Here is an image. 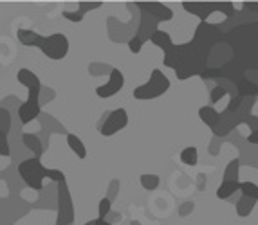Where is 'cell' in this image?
<instances>
[{"instance_id": "6da1fadb", "label": "cell", "mask_w": 258, "mask_h": 225, "mask_svg": "<svg viewBox=\"0 0 258 225\" xmlns=\"http://www.w3.org/2000/svg\"><path fill=\"white\" fill-rule=\"evenodd\" d=\"M222 29L217 24L201 22L195 29L194 40L182 45H173L166 31L157 29L150 40L164 51V65L175 70L179 79H188L208 69L211 49L222 42Z\"/></svg>"}, {"instance_id": "7a4b0ae2", "label": "cell", "mask_w": 258, "mask_h": 225, "mask_svg": "<svg viewBox=\"0 0 258 225\" xmlns=\"http://www.w3.org/2000/svg\"><path fill=\"white\" fill-rule=\"evenodd\" d=\"M17 36L24 45L29 47H38L40 51L51 60H63L69 52V40L61 33H54V35L42 36L36 31L31 29H18Z\"/></svg>"}, {"instance_id": "3957f363", "label": "cell", "mask_w": 258, "mask_h": 225, "mask_svg": "<svg viewBox=\"0 0 258 225\" xmlns=\"http://www.w3.org/2000/svg\"><path fill=\"white\" fill-rule=\"evenodd\" d=\"M17 79L26 85L29 95L27 99L20 104L18 108V119L22 125H29L31 121H35L40 116V90H42V83H40L38 76L29 69H20L17 72Z\"/></svg>"}, {"instance_id": "277c9868", "label": "cell", "mask_w": 258, "mask_h": 225, "mask_svg": "<svg viewBox=\"0 0 258 225\" xmlns=\"http://www.w3.org/2000/svg\"><path fill=\"white\" fill-rule=\"evenodd\" d=\"M18 173H20L22 180L35 191H42L43 178H51V180L58 182V184L65 182L63 171H60V169H47L36 157L22 160L20 164H18Z\"/></svg>"}, {"instance_id": "5b68a950", "label": "cell", "mask_w": 258, "mask_h": 225, "mask_svg": "<svg viewBox=\"0 0 258 225\" xmlns=\"http://www.w3.org/2000/svg\"><path fill=\"white\" fill-rule=\"evenodd\" d=\"M168 88H170V79L164 76L163 70L154 69V70H152L150 79H148L145 85H141V87H138V88H134V97H136V99H141V101L155 99V97L163 95Z\"/></svg>"}, {"instance_id": "8992f818", "label": "cell", "mask_w": 258, "mask_h": 225, "mask_svg": "<svg viewBox=\"0 0 258 225\" xmlns=\"http://www.w3.org/2000/svg\"><path fill=\"white\" fill-rule=\"evenodd\" d=\"M182 8L188 13H194L197 17H201L203 22H206V18H210V15L215 13V11H220V13H224L228 18H235V15H237L231 2H222V4H217V2H182Z\"/></svg>"}, {"instance_id": "52a82bcc", "label": "cell", "mask_w": 258, "mask_h": 225, "mask_svg": "<svg viewBox=\"0 0 258 225\" xmlns=\"http://www.w3.org/2000/svg\"><path fill=\"white\" fill-rule=\"evenodd\" d=\"M126 125H128V114H126L125 108H117L105 114L103 121L98 125V130L103 137H110V135L123 130Z\"/></svg>"}, {"instance_id": "ba28073f", "label": "cell", "mask_w": 258, "mask_h": 225, "mask_svg": "<svg viewBox=\"0 0 258 225\" xmlns=\"http://www.w3.org/2000/svg\"><path fill=\"white\" fill-rule=\"evenodd\" d=\"M60 207H58V220L56 225H69L74 220V207L71 202V196L67 193V186L65 182H60Z\"/></svg>"}, {"instance_id": "9c48e42d", "label": "cell", "mask_w": 258, "mask_h": 225, "mask_svg": "<svg viewBox=\"0 0 258 225\" xmlns=\"http://www.w3.org/2000/svg\"><path fill=\"white\" fill-rule=\"evenodd\" d=\"M123 85H125V76H123V72H121L119 69H114L112 67L110 69V76H108V81L105 83V85H101V87L96 88V94L99 95V97H112V95H116L117 92L123 88Z\"/></svg>"}, {"instance_id": "30bf717a", "label": "cell", "mask_w": 258, "mask_h": 225, "mask_svg": "<svg viewBox=\"0 0 258 225\" xmlns=\"http://www.w3.org/2000/svg\"><path fill=\"white\" fill-rule=\"evenodd\" d=\"M136 8L141 9L143 13L154 17L157 22H168L173 18L172 9L164 4H159V2H136Z\"/></svg>"}, {"instance_id": "8fae6325", "label": "cell", "mask_w": 258, "mask_h": 225, "mask_svg": "<svg viewBox=\"0 0 258 225\" xmlns=\"http://www.w3.org/2000/svg\"><path fill=\"white\" fill-rule=\"evenodd\" d=\"M235 88H237L238 97H256L258 95V85L254 81H251L249 78H245V76L240 81H237Z\"/></svg>"}, {"instance_id": "7c38bea8", "label": "cell", "mask_w": 258, "mask_h": 225, "mask_svg": "<svg viewBox=\"0 0 258 225\" xmlns=\"http://www.w3.org/2000/svg\"><path fill=\"white\" fill-rule=\"evenodd\" d=\"M99 6H101V2H92V4H89V2H80V9H78L76 13L63 11V17L67 18V20H71V22H82L83 15H85L89 9H98Z\"/></svg>"}, {"instance_id": "4fadbf2b", "label": "cell", "mask_w": 258, "mask_h": 225, "mask_svg": "<svg viewBox=\"0 0 258 225\" xmlns=\"http://www.w3.org/2000/svg\"><path fill=\"white\" fill-rule=\"evenodd\" d=\"M199 116H201V119H203L204 125L211 126V130L217 126V123H219L220 119V114L217 112L213 106H203V108L199 110Z\"/></svg>"}, {"instance_id": "5bb4252c", "label": "cell", "mask_w": 258, "mask_h": 225, "mask_svg": "<svg viewBox=\"0 0 258 225\" xmlns=\"http://www.w3.org/2000/svg\"><path fill=\"white\" fill-rule=\"evenodd\" d=\"M24 144H26L27 150H31V152H33V157H36V159H40V157H42L43 148H42V143H40V139L36 137V135L26 134V135H24Z\"/></svg>"}, {"instance_id": "9a60e30c", "label": "cell", "mask_w": 258, "mask_h": 225, "mask_svg": "<svg viewBox=\"0 0 258 225\" xmlns=\"http://www.w3.org/2000/svg\"><path fill=\"white\" fill-rule=\"evenodd\" d=\"M67 144H69L71 150L76 153L78 159H85L87 157V148H85V144L82 143V139L80 137H76L74 134H69L67 135Z\"/></svg>"}, {"instance_id": "2e32d148", "label": "cell", "mask_w": 258, "mask_h": 225, "mask_svg": "<svg viewBox=\"0 0 258 225\" xmlns=\"http://www.w3.org/2000/svg\"><path fill=\"white\" fill-rule=\"evenodd\" d=\"M238 186H240V182H226L224 180L219 186V189H217V196H219L220 200L229 198V196H233L238 191Z\"/></svg>"}, {"instance_id": "e0dca14e", "label": "cell", "mask_w": 258, "mask_h": 225, "mask_svg": "<svg viewBox=\"0 0 258 225\" xmlns=\"http://www.w3.org/2000/svg\"><path fill=\"white\" fill-rule=\"evenodd\" d=\"M254 205H256V200L247 198V196H240V200L237 202V212H238V216H242V218L249 216L251 212H253Z\"/></svg>"}, {"instance_id": "ac0fdd59", "label": "cell", "mask_w": 258, "mask_h": 225, "mask_svg": "<svg viewBox=\"0 0 258 225\" xmlns=\"http://www.w3.org/2000/svg\"><path fill=\"white\" fill-rule=\"evenodd\" d=\"M181 160L184 162L186 166H197V162H199L197 148H195V146L184 148V150H182V153H181Z\"/></svg>"}, {"instance_id": "d6986e66", "label": "cell", "mask_w": 258, "mask_h": 225, "mask_svg": "<svg viewBox=\"0 0 258 225\" xmlns=\"http://www.w3.org/2000/svg\"><path fill=\"white\" fill-rule=\"evenodd\" d=\"M238 166H240V160L235 159L231 160L224 171V180L226 182H238Z\"/></svg>"}, {"instance_id": "ffe728a7", "label": "cell", "mask_w": 258, "mask_h": 225, "mask_svg": "<svg viewBox=\"0 0 258 225\" xmlns=\"http://www.w3.org/2000/svg\"><path fill=\"white\" fill-rule=\"evenodd\" d=\"M238 191L242 193V196L258 200V186H256V184H253V182H240Z\"/></svg>"}, {"instance_id": "44dd1931", "label": "cell", "mask_w": 258, "mask_h": 225, "mask_svg": "<svg viewBox=\"0 0 258 225\" xmlns=\"http://www.w3.org/2000/svg\"><path fill=\"white\" fill-rule=\"evenodd\" d=\"M141 186L147 191H154L155 187L159 186V177H157V175H143Z\"/></svg>"}, {"instance_id": "7402d4cb", "label": "cell", "mask_w": 258, "mask_h": 225, "mask_svg": "<svg viewBox=\"0 0 258 225\" xmlns=\"http://www.w3.org/2000/svg\"><path fill=\"white\" fill-rule=\"evenodd\" d=\"M9 128H11V116L6 108H0V132L8 135Z\"/></svg>"}, {"instance_id": "603a6c76", "label": "cell", "mask_w": 258, "mask_h": 225, "mask_svg": "<svg viewBox=\"0 0 258 225\" xmlns=\"http://www.w3.org/2000/svg\"><path fill=\"white\" fill-rule=\"evenodd\" d=\"M110 198H103L101 202H99V207H98V212H99V216L101 220H105L107 218V214H110Z\"/></svg>"}, {"instance_id": "cb8c5ba5", "label": "cell", "mask_w": 258, "mask_h": 225, "mask_svg": "<svg viewBox=\"0 0 258 225\" xmlns=\"http://www.w3.org/2000/svg\"><path fill=\"white\" fill-rule=\"evenodd\" d=\"M0 155L9 157V144H8V135L0 132Z\"/></svg>"}, {"instance_id": "d4e9b609", "label": "cell", "mask_w": 258, "mask_h": 225, "mask_svg": "<svg viewBox=\"0 0 258 225\" xmlns=\"http://www.w3.org/2000/svg\"><path fill=\"white\" fill-rule=\"evenodd\" d=\"M226 94H228V92L224 90L222 87H219V85H217V87H213V88H211V103H217V101L222 99Z\"/></svg>"}, {"instance_id": "484cf974", "label": "cell", "mask_w": 258, "mask_h": 225, "mask_svg": "<svg viewBox=\"0 0 258 225\" xmlns=\"http://www.w3.org/2000/svg\"><path fill=\"white\" fill-rule=\"evenodd\" d=\"M141 47H143V42H141V40L136 38V36L128 40V49H130V52H134V54H139V52H141Z\"/></svg>"}, {"instance_id": "4316f807", "label": "cell", "mask_w": 258, "mask_h": 225, "mask_svg": "<svg viewBox=\"0 0 258 225\" xmlns=\"http://www.w3.org/2000/svg\"><path fill=\"white\" fill-rule=\"evenodd\" d=\"M194 209H195L194 202H186V203H182L181 209H179V214H181V216H186V214H189V212H194Z\"/></svg>"}, {"instance_id": "83f0119b", "label": "cell", "mask_w": 258, "mask_h": 225, "mask_svg": "<svg viewBox=\"0 0 258 225\" xmlns=\"http://www.w3.org/2000/svg\"><path fill=\"white\" fill-rule=\"evenodd\" d=\"M85 225H112V223H110V221H107V220H101V218H96V220L87 221Z\"/></svg>"}, {"instance_id": "f1b7e54d", "label": "cell", "mask_w": 258, "mask_h": 225, "mask_svg": "<svg viewBox=\"0 0 258 225\" xmlns=\"http://www.w3.org/2000/svg\"><path fill=\"white\" fill-rule=\"evenodd\" d=\"M247 141H249V144H258V130L251 132L249 137H247Z\"/></svg>"}]
</instances>
